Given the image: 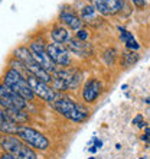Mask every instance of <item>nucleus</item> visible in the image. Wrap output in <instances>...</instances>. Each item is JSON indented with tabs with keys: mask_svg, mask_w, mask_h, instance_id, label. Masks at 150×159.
Instances as JSON below:
<instances>
[{
	"mask_svg": "<svg viewBox=\"0 0 150 159\" xmlns=\"http://www.w3.org/2000/svg\"><path fill=\"white\" fill-rule=\"evenodd\" d=\"M0 146L6 151V153L15 156L16 159H38V155L32 148L12 134L0 136Z\"/></svg>",
	"mask_w": 150,
	"mask_h": 159,
	"instance_id": "f257e3e1",
	"label": "nucleus"
},
{
	"mask_svg": "<svg viewBox=\"0 0 150 159\" xmlns=\"http://www.w3.org/2000/svg\"><path fill=\"white\" fill-rule=\"evenodd\" d=\"M15 57H16V59L19 62H22L25 65V68L32 75H35L36 78H39L41 81H43V83H46V84H49L51 81H52V75H51L46 70H43V68L41 67V64L33 58V55L30 54L29 48L19 46V48L15 51Z\"/></svg>",
	"mask_w": 150,
	"mask_h": 159,
	"instance_id": "f03ea898",
	"label": "nucleus"
},
{
	"mask_svg": "<svg viewBox=\"0 0 150 159\" xmlns=\"http://www.w3.org/2000/svg\"><path fill=\"white\" fill-rule=\"evenodd\" d=\"M54 109L61 116L69 119L71 121H75V123H81L88 117V111L82 106L75 103L71 98H67V97H61L58 100H55Z\"/></svg>",
	"mask_w": 150,
	"mask_h": 159,
	"instance_id": "7ed1b4c3",
	"label": "nucleus"
},
{
	"mask_svg": "<svg viewBox=\"0 0 150 159\" xmlns=\"http://www.w3.org/2000/svg\"><path fill=\"white\" fill-rule=\"evenodd\" d=\"M3 84L7 85L9 88H12L13 91L17 93L20 97H23L26 101L35 98V94L32 91L30 85L28 84V81H26V78L15 68H10V70L6 71V74L3 77Z\"/></svg>",
	"mask_w": 150,
	"mask_h": 159,
	"instance_id": "20e7f679",
	"label": "nucleus"
},
{
	"mask_svg": "<svg viewBox=\"0 0 150 159\" xmlns=\"http://www.w3.org/2000/svg\"><path fill=\"white\" fill-rule=\"evenodd\" d=\"M16 134L28 146L39 149V151H46L51 145L45 134H42L41 132H38V130H35L33 127H29V126H19Z\"/></svg>",
	"mask_w": 150,
	"mask_h": 159,
	"instance_id": "39448f33",
	"label": "nucleus"
},
{
	"mask_svg": "<svg viewBox=\"0 0 150 159\" xmlns=\"http://www.w3.org/2000/svg\"><path fill=\"white\" fill-rule=\"evenodd\" d=\"M26 106H28V101L23 97H20L7 85L0 84V107L2 109L15 111V110L26 109Z\"/></svg>",
	"mask_w": 150,
	"mask_h": 159,
	"instance_id": "423d86ee",
	"label": "nucleus"
},
{
	"mask_svg": "<svg viewBox=\"0 0 150 159\" xmlns=\"http://www.w3.org/2000/svg\"><path fill=\"white\" fill-rule=\"evenodd\" d=\"M25 78H26V81H28V84L30 85V88H32V91H33L35 96H39L42 100L54 104L55 100H56V93H55L54 88L49 87V85L46 83H43V81H41L39 78H36L35 75H32L29 71L26 72Z\"/></svg>",
	"mask_w": 150,
	"mask_h": 159,
	"instance_id": "0eeeda50",
	"label": "nucleus"
},
{
	"mask_svg": "<svg viewBox=\"0 0 150 159\" xmlns=\"http://www.w3.org/2000/svg\"><path fill=\"white\" fill-rule=\"evenodd\" d=\"M52 74H54V77L52 78H56L59 80L61 83L67 87V90H74V88H77L79 85V83H81V80H82V74H81V71H78V70H74V68H55L54 71H52Z\"/></svg>",
	"mask_w": 150,
	"mask_h": 159,
	"instance_id": "6e6552de",
	"label": "nucleus"
},
{
	"mask_svg": "<svg viewBox=\"0 0 150 159\" xmlns=\"http://www.w3.org/2000/svg\"><path fill=\"white\" fill-rule=\"evenodd\" d=\"M29 51H30V54L33 55V58L41 64V67L43 68V70H46L49 74L56 68L55 62L49 58V55H48V52H46L45 45H43L42 42H39V41L32 42L30 46H29Z\"/></svg>",
	"mask_w": 150,
	"mask_h": 159,
	"instance_id": "1a4fd4ad",
	"label": "nucleus"
},
{
	"mask_svg": "<svg viewBox=\"0 0 150 159\" xmlns=\"http://www.w3.org/2000/svg\"><path fill=\"white\" fill-rule=\"evenodd\" d=\"M46 52L49 55V58L55 62V65H61V67H68L71 64V58L68 54V49L64 48L62 43L58 42H51L45 46Z\"/></svg>",
	"mask_w": 150,
	"mask_h": 159,
	"instance_id": "9d476101",
	"label": "nucleus"
},
{
	"mask_svg": "<svg viewBox=\"0 0 150 159\" xmlns=\"http://www.w3.org/2000/svg\"><path fill=\"white\" fill-rule=\"evenodd\" d=\"M92 6L98 13L108 16V15H116L123 7L121 0H91Z\"/></svg>",
	"mask_w": 150,
	"mask_h": 159,
	"instance_id": "9b49d317",
	"label": "nucleus"
},
{
	"mask_svg": "<svg viewBox=\"0 0 150 159\" xmlns=\"http://www.w3.org/2000/svg\"><path fill=\"white\" fill-rule=\"evenodd\" d=\"M100 93H101L100 81L95 78H91V80H88L87 83H85V85H84L82 98L87 103H94L97 100V97L100 96Z\"/></svg>",
	"mask_w": 150,
	"mask_h": 159,
	"instance_id": "f8f14e48",
	"label": "nucleus"
},
{
	"mask_svg": "<svg viewBox=\"0 0 150 159\" xmlns=\"http://www.w3.org/2000/svg\"><path fill=\"white\" fill-rule=\"evenodd\" d=\"M19 126L6 110L0 109V132L3 134H16Z\"/></svg>",
	"mask_w": 150,
	"mask_h": 159,
	"instance_id": "ddd939ff",
	"label": "nucleus"
},
{
	"mask_svg": "<svg viewBox=\"0 0 150 159\" xmlns=\"http://www.w3.org/2000/svg\"><path fill=\"white\" fill-rule=\"evenodd\" d=\"M67 49L74 52L75 55H79V57H88L92 52L91 45L79 41V39H69L67 42Z\"/></svg>",
	"mask_w": 150,
	"mask_h": 159,
	"instance_id": "4468645a",
	"label": "nucleus"
},
{
	"mask_svg": "<svg viewBox=\"0 0 150 159\" xmlns=\"http://www.w3.org/2000/svg\"><path fill=\"white\" fill-rule=\"evenodd\" d=\"M59 19L64 25H67L69 29L72 30H79L81 29V25H82V20L79 19L75 13L72 12H62L59 15Z\"/></svg>",
	"mask_w": 150,
	"mask_h": 159,
	"instance_id": "2eb2a0df",
	"label": "nucleus"
},
{
	"mask_svg": "<svg viewBox=\"0 0 150 159\" xmlns=\"http://www.w3.org/2000/svg\"><path fill=\"white\" fill-rule=\"evenodd\" d=\"M51 36L54 39V42H58V43H65V42L69 41V32L64 26H55V28H52Z\"/></svg>",
	"mask_w": 150,
	"mask_h": 159,
	"instance_id": "dca6fc26",
	"label": "nucleus"
},
{
	"mask_svg": "<svg viewBox=\"0 0 150 159\" xmlns=\"http://www.w3.org/2000/svg\"><path fill=\"white\" fill-rule=\"evenodd\" d=\"M97 10L94 9V6H91V4H87V6H84L82 9H81V19H82L84 22H88V23H92V22H95L98 17H97ZM100 20V19H98Z\"/></svg>",
	"mask_w": 150,
	"mask_h": 159,
	"instance_id": "f3484780",
	"label": "nucleus"
},
{
	"mask_svg": "<svg viewBox=\"0 0 150 159\" xmlns=\"http://www.w3.org/2000/svg\"><path fill=\"white\" fill-rule=\"evenodd\" d=\"M139 61V55L136 52H124L121 57V64L124 67H131L133 64H136Z\"/></svg>",
	"mask_w": 150,
	"mask_h": 159,
	"instance_id": "a211bd4d",
	"label": "nucleus"
},
{
	"mask_svg": "<svg viewBox=\"0 0 150 159\" xmlns=\"http://www.w3.org/2000/svg\"><path fill=\"white\" fill-rule=\"evenodd\" d=\"M120 39L124 43H127V42H130V41H134V38H133V35L130 34L129 30H126V29H121L120 28Z\"/></svg>",
	"mask_w": 150,
	"mask_h": 159,
	"instance_id": "6ab92c4d",
	"label": "nucleus"
},
{
	"mask_svg": "<svg viewBox=\"0 0 150 159\" xmlns=\"http://www.w3.org/2000/svg\"><path fill=\"white\" fill-rule=\"evenodd\" d=\"M88 38H90V34H88L87 29H79L78 32H77V39H79V41L87 42Z\"/></svg>",
	"mask_w": 150,
	"mask_h": 159,
	"instance_id": "aec40b11",
	"label": "nucleus"
},
{
	"mask_svg": "<svg viewBox=\"0 0 150 159\" xmlns=\"http://www.w3.org/2000/svg\"><path fill=\"white\" fill-rule=\"evenodd\" d=\"M133 125H137V127H144V126H146V123L143 121V117L140 116V114H139L137 117L133 120Z\"/></svg>",
	"mask_w": 150,
	"mask_h": 159,
	"instance_id": "412c9836",
	"label": "nucleus"
},
{
	"mask_svg": "<svg viewBox=\"0 0 150 159\" xmlns=\"http://www.w3.org/2000/svg\"><path fill=\"white\" fill-rule=\"evenodd\" d=\"M126 45H127V48H129V49H134V51H137L139 48H140V45H139L136 41H130V42H127Z\"/></svg>",
	"mask_w": 150,
	"mask_h": 159,
	"instance_id": "4be33fe9",
	"label": "nucleus"
},
{
	"mask_svg": "<svg viewBox=\"0 0 150 159\" xmlns=\"http://www.w3.org/2000/svg\"><path fill=\"white\" fill-rule=\"evenodd\" d=\"M136 6H139V7H143L144 6V0H131Z\"/></svg>",
	"mask_w": 150,
	"mask_h": 159,
	"instance_id": "5701e85b",
	"label": "nucleus"
},
{
	"mask_svg": "<svg viewBox=\"0 0 150 159\" xmlns=\"http://www.w3.org/2000/svg\"><path fill=\"white\" fill-rule=\"evenodd\" d=\"M0 159H16V158H15V156H12V155H9V153H4V155L0 156Z\"/></svg>",
	"mask_w": 150,
	"mask_h": 159,
	"instance_id": "b1692460",
	"label": "nucleus"
},
{
	"mask_svg": "<svg viewBox=\"0 0 150 159\" xmlns=\"http://www.w3.org/2000/svg\"><path fill=\"white\" fill-rule=\"evenodd\" d=\"M90 152H92V153H95L97 152V148L94 146V148H90Z\"/></svg>",
	"mask_w": 150,
	"mask_h": 159,
	"instance_id": "393cba45",
	"label": "nucleus"
},
{
	"mask_svg": "<svg viewBox=\"0 0 150 159\" xmlns=\"http://www.w3.org/2000/svg\"><path fill=\"white\" fill-rule=\"evenodd\" d=\"M144 133H146V134H150V127H147V129H146V132H144Z\"/></svg>",
	"mask_w": 150,
	"mask_h": 159,
	"instance_id": "a878e982",
	"label": "nucleus"
},
{
	"mask_svg": "<svg viewBox=\"0 0 150 159\" xmlns=\"http://www.w3.org/2000/svg\"><path fill=\"white\" fill-rule=\"evenodd\" d=\"M147 142H150V136H149V140H147Z\"/></svg>",
	"mask_w": 150,
	"mask_h": 159,
	"instance_id": "bb28decb",
	"label": "nucleus"
},
{
	"mask_svg": "<svg viewBox=\"0 0 150 159\" xmlns=\"http://www.w3.org/2000/svg\"><path fill=\"white\" fill-rule=\"evenodd\" d=\"M90 159H95V158H90Z\"/></svg>",
	"mask_w": 150,
	"mask_h": 159,
	"instance_id": "cd10ccee",
	"label": "nucleus"
}]
</instances>
